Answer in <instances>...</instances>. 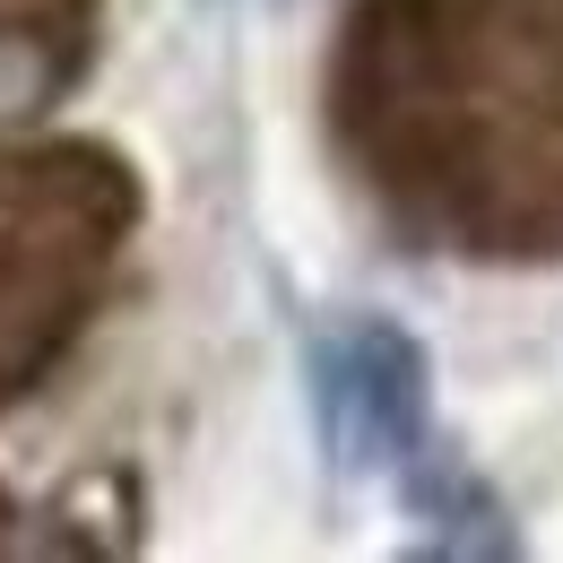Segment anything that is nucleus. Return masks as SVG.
Instances as JSON below:
<instances>
[{
    "label": "nucleus",
    "mask_w": 563,
    "mask_h": 563,
    "mask_svg": "<svg viewBox=\"0 0 563 563\" xmlns=\"http://www.w3.org/2000/svg\"><path fill=\"white\" fill-rule=\"evenodd\" d=\"M303 390L330 468L399 477L433 442V355L390 312H347L303 339Z\"/></svg>",
    "instance_id": "obj_1"
},
{
    "label": "nucleus",
    "mask_w": 563,
    "mask_h": 563,
    "mask_svg": "<svg viewBox=\"0 0 563 563\" xmlns=\"http://www.w3.org/2000/svg\"><path fill=\"white\" fill-rule=\"evenodd\" d=\"M399 494H408V520L417 529V555H451V563H511L529 538L511 520V503L494 494V477L477 460H460L451 442H424L417 460L399 468Z\"/></svg>",
    "instance_id": "obj_2"
}]
</instances>
